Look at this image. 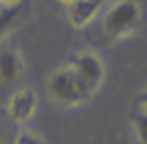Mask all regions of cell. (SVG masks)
<instances>
[{"mask_svg": "<svg viewBox=\"0 0 147 144\" xmlns=\"http://www.w3.org/2000/svg\"><path fill=\"white\" fill-rule=\"evenodd\" d=\"M48 88H50L52 97H54L59 103L65 105H76L80 101H84L89 97V90L84 88V84L76 77V73L71 71V67L59 69L50 75L48 80Z\"/></svg>", "mask_w": 147, "mask_h": 144, "instance_id": "obj_1", "label": "cell"}, {"mask_svg": "<svg viewBox=\"0 0 147 144\" xmlns=\"http://www.w3.org/2000/svg\"><path fill=\"white\" fill-rule=\"evenodd\" d=\"M141 19V9L134 0H119L106 11L102 19V30L106 37H121L128 35Z\"/></svg>", "mask_w": 147, "mask_h": 144, "instance_id": "obj_2", "label": "cell"}, {"mask_svg": "<svg viewBox=\"0 0 147 144\" xmlns=\"http://www.w3.org/2000/svg\"><path fill=\"white\" fill-rule=\"evenodd\" d=\"M71 71L76 73V77L84 84V88L89 93H93L104 80V65H102V60L95 54H89V52H82V54H78L74 58Z\"/></svg>", "mask_w": 147, "mask_h": 144, "instance_id": "obj_3", "label": "cell"}, {"mask_svg": "<svg viewBox=\"0 0 147 144\" xmlns=\"http://www.w3.org/2000/svg\"><path fill=\"white\" fill-rule=\"evenodd\" d=\"M37 108V99H35V93L30 88H20L11 95L9 103H7V112L9 116L13 118L15 123H24L32 116Z\"/></svg>", "mask_w": 147, "mask_h": 144, "instance_id": "obj_4", "label": "cell"}, {"mask_svg": "<svg viewBox=\"0 0 147 144\" xmlns=\"http://www.w3.org/2000/svg\"><path fill=\"white\" fill-rule=\"evenodd\" d=\"M22 75V63L20 56L13 47L0 50V84L2 86H13Z\"/></svg>", "mask_w": 147, "mask_h": 144, "instance_id": "obj_5", "label": "cell"}, {"mask_svg": "<svg viewBox=\"0 0 147 144\" xmlns=\"http://www.w3.org/2000/svg\"><path fill=\"white\" fill-rule=\"evenodd\" d=\"M108 0H76L69 5V19L74 26H84L87 22H91V17L97 13L102 5H106Z\"/></svg>", "mask_w": 147, "mask_h": 144, "instance_id": "obj_6", "label": "cell"}, {"mask_svg": "<svg viewBox=\"0 0 147 144\" xmlns=\"http://www.w3.org/2000/svg\"><path fill=\"white\" fill-rule=\"evenodd\" d=\"M132 127H134V135H136L138 144H147V114L136 112L132 118Z\"/></svg>", "mask_w": 147, "mask_h": 144, "instance_id": "obj_7", "label": "cell"}, {"mask_svg": "<svg viewBox=\"0 0 147 144\" xmlns=\"http://www.w3.org/2000/svg\"><path fill=\"white\" fill-rule=\"evenodd\" d=\"M20 15V7H0V35L13 24V19Z\"/></svg>", "mask_w": 147, "mask_h": 144, "instance_id": "obj_8", "label": "cell"}, {"mask_svg": "<svg viewBox=\"0 0 147 144\" xmlns=\"http://www.w3.org/2000/svg\"><path fill=\"white\" fill-rule=\"evenodd\" d=\"M13 144H43V138L39 133H35V131H20L18 135H15Z\"/></svg>", "mask_w": 147, "mask_h": 144, "instance_id": "obj_9", "label": "cell"}, {"mask_svg": "<svg viewBox=\"0 0 147 144\" xmlns=\"http://www.w3.org/2000/svg\"><path fill=\"white\" fill-rule=\"evenodd\" d=\"M138 112H141V114H147V88L138 95Z\"/></svg>", "mask_w": 147, "mask_h": 144, "instance_id": "obj_10", "label": "cell"}, {"mask_svg": "<svg viewBox=\"0 0 147 144\" xmlns=\"http://www.w3.org/2000/svg\"><path fill=\"white\" fill-rule=\"evenodd\" d=\"M20 2L22 0H0V7H7V9L9 7H20Z\"/></svg>", "mask_w": 147, "mask_h": 144, "instance_id": "obj_11", "label": "cell"}, {"mask_svg": "<svg viewBox=\"0 0 147 144\" xmlns=\"http://www.w3.org/2000/svg\"><path fill=\"white\" fill-rule=\"evenodd\" d=\"M61 2H76V0H61Z\"/></svg>", "mask_w": 147, "mask_h": 144, "instance_id": "obj_12", "label": "cell"}, {"mask_svg": "<svg viewBox=\"0 0 147 144\" xmlns=\"http://www.w3.org/2000/svg\"><path fill=\"white\" fill-rule=\"evenodd\" d=\"M0 144H2V142H0Z\"/></svg>", "mask_w": 147, "mask_h": 144, "instance_id": "obj_13", "label": "cell"}]
</instances>
